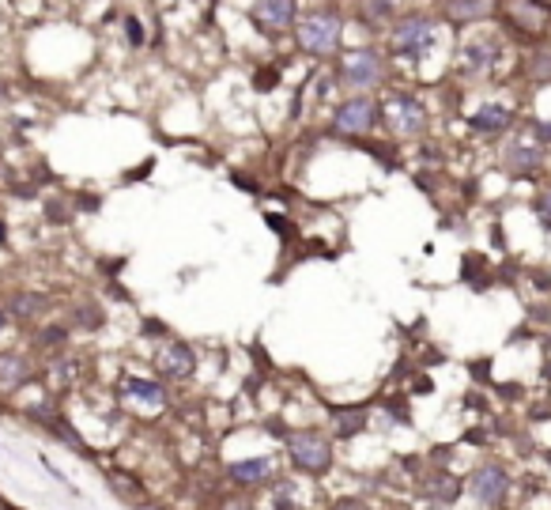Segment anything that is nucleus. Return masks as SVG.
<instances>
[{
    "instance_id": "obj_22",
    "label": "nucleus",
    "mask_w": 551,
    "mask_h": 510,
    "mask_svg": "<svg viewBox=\"0 0 551 510\" xmlns=\"http://www.w3.org/2000/svg\"><path fill=\"white\" fill-rule=\"evenodd\" d=\"M219 510H253V506H249L246 499H223V503H219Z\"/></svg>"
},
{
    "instance_id": "obj_27",
    "label": "nucleus",
    "mask_w": 551,
    "mask_h": 510,
    "mask_svg": "<svg viewBox=\"0 0 551 510\" xmlns=\"http://www.w3.org/2000/svg\"><path fill=\"white\" fill-rule=\"evenodd\" d=\"M136 510H159V506H151V503H140Z\"/></svg>"
},
{
    "instance_id": "obj_24",
    "label": "nucleus",
    "mask_w": 551,
    "mask_h": 510,
    "mask_svg": "<svg viewBox=\"0 0 551 510\" xmlns=\"http://www.w3.org/2000/svg\"><path fill=\"white\" fill-rule=\"evenodd\" d=\"M129 38L140 42V23H136V19H129Z\"/></svg>"
},
{
    "instance_id": "obj_14",
    "label": "nucleus",
    "mask_w": 551,
    "mask_h": 510,
    "mask_svg": "<svg viewBox=\"0 0 551 510\" xmlns=\"http://www.w3.org/2000/svg\"><path fill=\"white\" fill-rule=\"evenodd\" d=\"M461 61H464L469 73H487V68H494V61H499V42H494V38H472V42H464Z\"/></svg>"
},
{
    "instance_id": "obj_30",
    "label": "nucleus",
    "mask_w": 551,
    "mask_h": 510,
    "mask_svg": "<svg viewBox=\"0 0 551 510\" xmlns=\"http://www.w3.org/2000/svg\"><path fill=\"white\" fill-rule=\"evenodd\" d=\"M381 4H397V0H381Z\"/></svg>"
},
{
    "instance_id": "obj_12",
    "label": "nucleus",
    "mask_w": 551,
    "mask_h": 510,
    "mask_svg": "<svg viewBox=\"0 0 551 510\" xmlns=\"http://www.w3.org/2000/svg\"><path fill=\"white\" fill-rule=\"evenodd\" d=\"M31 378V359L16 352H0V393H19Z\"/></svg>"
},
{
    "instance_id": "obj_26",
    "label": "nucleus",
    "mask_w": 551,
    "mask_h": 510,
    "mask_svg": "<svg viewBox=\"0 0 551 510\" xmlns=\"http://www.w3.org/2000/svg\"><path fill=\"white\" fill-rule=\"evenodd\" d=\"M4 235H8V227H4V220H0V243H4Z\"/></svg>"
},
{
    "instance_id": "obj_7",
    "label": "nucleus",
    "mask_w": 551,
    "mask_h": 510,
    "mask_svg": "<svg viewBox=\"0 0 551 510\" xmlns=\"http://www.w3.org/2000/svg\"><path fill=\"white\" fill-rule=\"evenodd\" d=\"M336 76H341L344 88L366 91V88H374V83H381V76H386V65H381V53L378 50H351V53L341 57Z\"/></svg>"
},
{
    "instance_id": "obj_6",
    "label": "nucleus",
    "mask_w": 551,
    "mask_h": 510,
    "mask_svg": "<svg viewBox=\"0 0 551 510\" xmlns=\"http://www.w3.org/2000/svg\"><path fill=\"white\" fill-rule=\"evenodd\" d=\"M510 484H514V480H510V469H506V465L484 461V465H476L472 476H469V495H472L479 506L494 510V506L506 503V495H510Z\"/></svg>"
},
{
    "instance_id": "obj_1",
    "label": "nucleus",
    "mask_w": 551,
    "mask_h": 510,
    "mask_svg": "<svg viewBox=\"0 0 551 510\" xmlns=\"http://www.w3.org/2000/svg\"><path fill=\"white\" fill-rule=\"evenodd\" d=\"M341 35H344V19L329 8L310 12V16H302L299 27H295L299 50H306L310 57H333L336 46H341Z\"/></svg>"
},
{
    "instance_id": "obj_28",
    "label": "nucleus",
    "mask_w": 551,
    "mask_h": 510,
    "mask_svg": "<svg viewBox=\"0 0 551 510\" xmlns=\"http://www.w3.org/2000/svg\"><path fill=\"white\" fill-rule=\"evenodd\" d=\"M532 4H540V8H551V0H532Z\"/></svg>"
},
{
    "instance_id": "obj_18",
    "label": "nucleus",
    "mask_w": 551,
    "mask_h": 510,
    "mask_svg": "<svg viewBox=\"0 0 551 510\" xmlns=\"http://www.w3.org/2000/svg\"><path fill=\"white\" fill-rule=\"evenodd\" d=\"M423 491H427L438 506H446V503H454L457 495H461V480L446 476V473H438V476H431L427 484H423Z\"/></svg>"
},
{
    "instance_id": "obj_16",
    "label": "nucleus",
    "mask_w": 551,
    "mask_h": 510,
    "mask_svg": "<svg viewBox=\"0 0 551 510\" xmlns=\"http://www.w3.org/2000/svg\"><path fill=\"white\" fill-rule=\"evenodd\" d=\"M494 12V0H446V19L449 23H476Z\"/></svg>"
},
{
    "instance_id": "obj_8",
    "label": "nucleus",
    "mask_w": 551,
    "mask_h": 510,
    "mask_svg": "<svg viewBox=\"0 0 551 510\" xmlns=\"http://www.w3.org/2000/svg\"><path fill=\"white\" fill-rule=\"evenodd\" d=\"M118 397H121L125 405L140 408V413H163L166 401H171V397H166V390H163V382L144 378V375H129V378H121Z\"/></svg>"
},
{
    "instance_id": "obj_20",
    "label": "nucleus",
    "mask_w": 551,
    "mask_h": 510,
    "mask_svg": "<svg viewBox=\"0 0 551 510\" xmlns=\"http://www.w3.org/2000/svg\"><path fill=\"white\" fill-rule=\"evenodd\" d=\"M329 510H374L366 499H359V495H348V499H336Z\"/></svg>"
},
{
    "instance_id": "obj_17",
    "label": "nucleus",
    "mask_w": 551,
    "mask_h": 510,
    "mask_svg": "<svg viewBox=\"0 0 551 510\" xmlns=\"http://www.w3.org/2000/svg\"><path fill=\"white\" fill-rule=\"evenodd\" d=\"M540 163H544V155L532 144H510L506 148V166H510V174H532Z\"/></svg>"
},
{
    "instance_id": "obj_15",
    "label": "nucleus",
    "mask_w": 551,
    "mask_h": 510,
    "mask_svg": "<svg viewBox=\"0 0 551 510\" xmlns=\"http://www.w3.org/2000/svg\"><path fill=\"white\" fill-rule=\"evenodd\" d=\"M268 510H306L302 480H272L268 484Z\"/></svg>"
},
{
    "instance_id": "obj_9",
    "label": "nucleus",
    "mask_w": 551,
    "mask_h": 510,
    "mask_svg": "<svg viewBox=\"0 0 551 510\" xmlns=\"http://www.w3.org/2000/svg\"><path fill=\"white\" fill-rule=\"evenodd\" d=\"M227 476H231V484L234 488H268L276 480V465H272V458H242V461H234L231 469H227Z\"/></svg>"
},
{
    "instance_id": "obj_25",
    "label": "nucleus",
    "mask_w": 551,
    "mask_h": 510,
    "mask_svg": "<svg viewBox=\"0 0 551 510\" xmlns=\"http://www.w3.org/2000/svg\"><path fill=\"white\" fill-rule=\"evenodd\" d=\"M4 329H8V310L0 306V333H4Z\"/></svg>"
},
{
    "instance_id": "obj_3",
    "label": "nucleus",
    "mask_w": 551,
    "mask_h": 510,
    "mask_svg": "<svg viewBox=\"0 0 551 510\" xmlns=\"http://www.w3.org/2000/svg\"><path fill=\"white\" fill-rule=\"evenodd\" d=\"M378 121H381V106L374 103V98L371 95H351L333 110L329 125H333V133H341V136H366V133L378 129Z\"/></svg>"
},
{
    "instance_id": "obj_21",
    "label": "nucleus",
    "mask_w": 551,
    "mask_h": 510,
    "mask_svg": "<svg viewBox=\"0 0 551 510\" xmlns=\"http://www.w3.org/2000/svg\"><path fill=\"white\" fill-rule=\"evenodd\" d=\"M536 212H540V220L551 227V186L540 193V201H536Z\"/></svg>"
},
{
    "instance_id": "obj_13",
    "label": "nucleus",
    "mask_w": 551,
    "mask_h": 510,
    "mask_svg": "<svg viewBox=\"0 0 551 510\" xmlns=\"http://www.w3.org/2000/svg\"><path fill=\"white\" fill-rule=\"evenodd\" d=\"M510 121H514V113H510V106H502V103H484V106H479L472 118H469L472 129L484 133V136L506 133V129H510Z\"/></svg>"
},
{
    "instance_id": "obj_11",
    "label": "nucleus",
    "mask_w": 551,
    "mask_h": 510,
    "mask_svg": "<svg viewBox=\"0 0 551 510\" xmlns=\"http://www.w3.org/2000/svg\"><path fill=\"white\" fill-rule=\"evenodd\" d=\"M295 0H253V19L264 31H287L295 27Z\"/></svg>"
},
{
    "instance_id": "obj_10",
    "label": "nucleus",
    "mask_w": 551,
    "mask_h": 510,
    "mask_svg": "<svg viewBox=\"0 0 551 510\" xmlns=\"http://www.w3.org/2000/svg\"><path fill=\"white\" fill-rule=\"evenodd\" d=\"M155 367H159L163 378L181 382V378H189V375L196 371V356H193L189 344H178V340H171L166 348L155 352Z\"/></svg>"
},
{
    "instance_id": "obj_29",
    "label": "nucleus",
    "mask_w": 551,
    "mask_h": 510,
    "mask_svg": "<svg viewBox=\"0 0 551 510\" xmlns=\"http://www.w3.org/2000/svg\"><path fill=\"white\" fill-rule=\"evenodd\" d=\"M427 510H449V506H438V503H431V506H427Z\"/></svg>"
},
{
    "instance_id": "obj_19",
    "label": "nucleus",
    "mask_w": 551,
    "mask_h": 510,
    "mask_svg": "<svg viewBox=\"0 0 551 510\" xmlns=\"http://www.w3.org/2000/svg\"><path fill=\"white\" fill-rule=\"evenodd\" d=\"M525 73L540 83H551V46H536L529 57H525Z\"/></svg>"
},
{
    "instance_id": "obj_23",
    "label": "nucleus",
    "mask_w": 551,
    "mask_h": 510,
    "mask_svg": "<svg viewBox=\"0 0 551 510\" xmlns=\"http://www.w3.org/2000/svg\"><path fill=\"white\" fill-rule=\"evenodd\" d=\"M536 133H540L544 140H551V121H536Z\"/></svg>"
},
{
    "instance_id": "obj_2",
    "label": "nucleus",
    "mask_w": 551,
    "mask_h": 510,
    "mask_svg": "<svg viewBox=\"0 0 551 510\" xmlns=\"http://www.w3.org/2000/svg\"><path fill=\"white\" fill-rule=\"evenodd\" d=\"M287 458H291V465L299 473H306V476H325L333 469V438L329 435H321V431H295L291 438H287Z\"/></svg>"
},
{
    "instance_id": "obj_4",
    "label": "nucleus",
    "mask_w": 551,
    "mask_h": 510,
    "mask_svg": "<svg viewBox=\"0 0 551 510\" xmlns=\"http://www.w3.org/2000/svg\"><path fill=\"white\" fill-rule=\"evenodd\" d=\"M434 46V19L427 16H404L393 23L389 31V50L404 57V61H419L423 53Z\"/></svg>"
},
{
    "instance_id": "obj_5",
    "label": "nucleus",
    "mask_w": 551,
    "mask_h": 510,
    "mask_svg": "<svg viewBox=\"0 0 551 510\" xmlns=\"http://www.w3.org/2000/svg\"><path fill=\"white\" fill-rule=\"evenodd\" d=\"M381 121H386L389 133H397V136H419L427 129V106L408 91H393L386 103H381Z\"/></svg>"
}]
</instances>
